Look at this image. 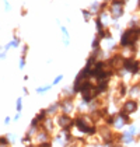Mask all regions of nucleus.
I'll return each mask as SVG.
<instances>
[{"label":"nucleus","mask_w":140,"mask_h":147,"mask_svg":"<svg viewBox=\"0 0 140 147\" xmlns=\"http://www.w3.org/2000/svg\"><path fill=\"white\" fill-rule=\"evenodd\" d=\"M55 123L59 129H73L74 127V119L70 115L60 112L55 116Z\"/></svg>","instance_id":"423d86ee"},{"label":"nucleus","mask_w":140,"mask_h":147,"mask_svg":"<svg viewBox=\"0 0 140 147\" xmlns=\"http://www.w3.org/2000/svg\"><path fill=\"white\" fill-rule=\"evenodd\" d=\"M55 119H53V116H48L46 119L42 122V125H41V129H45V130H48L49 133H52L53 130H55Z\"/></svg>","instance_id":"4468645a"},{"label":"nucleus","mask_w":140,"mask_h":147,"mask_svg":"<svg viewBox=\"0 0 140 147\" xmlns=\"http://www.w3.org/2000/svg\"><path fill=\"white\" fill-rule=\"evenodd\" d=\"M7 53H9V52H7L4 48H1V49H0V60H4V59L7 57Z\"/></svg>","instance_id":"c9c22d12"},{"label":"nucleus","mask_w":140,"mask_h":147,"mask_svg":"<svg viewBox=\"0 0 140 147\" xmlns=\"http://www.w3.org/2000/svg\"><path fill=\"white\" fill-rule=\"evenodd\" d=\"M4 1V10L6 11H11V4L9 3V0H3Z\"/></svg>","instance_id":"4c0bfd02"},{"label":"nucleus","mask_w":140,"mask_h":147,"mask_svg":"<svg viewBox=\"0 0 140 147\" xmlns=\"http://www.w3.org/2000/svg\"><path fill=\"white\" fill-rule=\"evenodd\" d=\"M119 115H120V116H122V119H123V121H125V123L126 125H132L133 123V122H132V115H128V113H125L123 112V111H122V109H119Z\"/></svg>","instance_id":"cd10ccee"},{"label":"nucleus","mask_w":140,"mask_h":147,"mask_svg":"<svg viewBox=\"0 0 140 147\" xmlns=\"http://www.w3.org/2000/svg\"><path fill=\"white\" fill-rule=\"evenodd\" d=\"M63 79H65L63 74H58V76L53 79V81H52V86H58V84H60V83L63 81Z\"/></svg>","instance_id":"7c9ffc66"},{"label":"nucleus","mask_w":140,"mask_h":147,"mask_svg":"<svg viewBox=\"0 0 140 147\" xmlns=\"http://www.w3.org/2000/svg\"><path fill=\"white\" fill-rule=\"evenodd\" d=\"M21 46V38L18 36V34H17V31H14L13 32V38H11V41H9L6 45L3 46L7 52L10 51V49H17V48H20Z\"/></svg>","instance_id":"9d476101"},{"label":"nucleus","mask_w":140,"mask_h":147,"mask_svg":"<svg viewBox=\"0 0 140 147\" xmlns=\"http://www.w3.org/2000/svg\"><path fill=\"white\" fill-rule=\"evenodd\" d=\"M125 126H126L125 121L122 119V116H120L119 113H116V116H115V121H114V125H112V129H114V130H122Z\"/></svg>","instance_id":"a211bd4d"},{"label":"nucleus","mask_w":140,"mask_h":147,"mask_svg":"<svg viewBox=\"0 0 140 147\" xmlns=\"http://www.w3.org/2000/svg\"><path fill=\"white\" fill-rule=\"evenodd\" d=\"M23 94H24V95H28V94H30V90H28L25 86L23 87Z\"/></svg>","instance_id":"a19ab883"},{"label":"nucleus","mask_w":140,"mask_h":147,"mask_svg":"<svg viewBox=\"0 0 140 147\" xmlns=\"http://www.w3.org/2000/svg\"><path fill=\"white\" fill-rule=\"evenodd\" d=\"M101 44H102V41L100 39V36H98V35H95V36L93 38V41H91V51H95V49L102 48Z\"/></svg>","instance_id":"393cba45"},{"label":"nucleus","mask_w":140,"mask_h":147,"mask_svg":"<svg viewBox=\"0 0 140 147\" xmlns=\"http://www.w3.org/2000/svg\"><path fill=\"white\" fill-rule=\"evenodd\" d=\"M137 9L140 10V0H137Z\"/></svg>","instance_id":"c03bdc74"},{"label":"nucleus","mask_w":140,"mask_h":147,"mask_svg":"<svg viewBox=\"0 0 140 147\" xmlns=\"http://www.w3.org/2000/svg\"><path fill=\"white\" fill-rule=\"evenodd\" d=\"M50 137H52V133H49V132L45 130V129H39L38 133H36L34 137V142L36 144L44 143V142H50Z\"/></svg>","instance_id":"9b49d317"},{"label":"nucleus","mask_w":140,"mask_h":147,"mask_svg":"<svg viewBox=\"0 0 140 147\" xmlns=\"http://www.w3.org/2000/svg\"><path fill=\"white\" fill-rule=\"evenodd\" d=\"M60 32H62V36H63V44L65 45H70V34L67 31L66 27H60Z\"/></svg>","instance_id":"412c9836"},{"label":"nucleus","mask_w":140,"mask_h":147,"mask_svg":"<svg viewBox=\"0 0 140 147\" xmlns=\"http://www.w3.org/2000/svg\"><path fill=\"white\" fill-rule=\"evenodd\" d=\"M123 70L128 71L130 76H139L140 74V59H136V56L125 57Z\"/></svg>","instance_id":"39448f33"},{"label":"nucleus","mask_w":140,"mask_h":147,"mask_svg":"<svg viewBox=\"0 0 140 147\" xmlns=\"http://www.w3.org/2000/svg\"><path fill=\"white\" fill-rule=\"evenodd\" d=\"M46 112L49 116H56V115L60 112V101L52 102V104L46 108Z\"/></svg>","instance_id":"dca6fc26"},{"label":"nucleus","mask_w":140,"mask_h":147,"mask_svg":"<svg viewBox=\"0 0 140 147\" xmlns=\"http://www.w3.org/2000/svg\"><path fill=\"white\" fill-rule=\"evenodd\" d=\"M94 21H95V31H97V34H100L101 31H104L105 28H106V25L102 23V20H101L98 16L95 17V20H94Z\"/></svg>","instance_id":"aec40b11"},{"label":"nucleus","mask_w":140,"mask_h":147,"mask_svg":"<svg viewBox=\"0 0 140 147\" xmlns=\"http://www.w3.org/2000/svg\"><path fill=\"white\" fill-rule=\"evenodd\" d=\"M73 119H74V129L79 130V133L90 137L98 135V125H94L91 122L90 113H77Z\"/></svg>","instance_id":"f257e3e1"},{"label":"nucleus","mask_w":140,"mask_h":147,"mask_svg":"<svg viewBox=\"0 0 140 147\" xmlns=\"http://www.w3.org/2000/svg\"><path fill=\"white\" fill-rule=\"evenodd\" d=\"M21 14H23V16H25V14H27V10H25V9H23V10H21Z\"/></svg>","instance_id":"37998d69"},{"label":"nucleus","mask_w":140,"mask_h":147,"mask_svg":"<svg viewBox=\"0 0 140 147\" xmlns=\"http://www.w3.org/2000/svg\"><path fill=\"white\" fill-rule=\"evenodd\" d=\"M125 1L123 0H111L109 6H108V13L111 16V21L115 23L119 18L123 17L125 14Z\"/></svg>","instance_id":"20e7f679"},{"label":"nucleus","mask_w":140,"mask_h":147,"mask_svg":"<svg viewBox=\"0 0 140 147\" xmlns=\"http://www.w3.org/2000/svg\"><path fill=\"white\" fill-rule=\"evenodd\" d=\"M129 97L132 98L140 97V83H133L132 86H129Z\"/></svg>","instance_id":"f3484780"},{"label":"nucleus","mask_w":140,"mask_h":147,"mask_svg":"<svg viewBox=\"0 0 140 147\" xmlns=\"http://www.w3.org/2000/svg\"><path fill=\"white\" fill-rule=\"evenodd\" d=\"M0 147H10V146H0Z\"/></svg>","instance_id":"49530a36"},{"label":"nucleus","mask_w":140,"mask_h":147,"mask_svg":"<svg viewBox=\"0 0 140 147\" xmlns=\"http://www.w3.org/2000/svg\"><path fill=\"white\" fill-rule=\"evenodd\" d=\"M133 142H136V137L132 135L129 130H123L122 133H120V143L123 144V146H128V144H132Z\"/></svg>","instance_id":"f8f14e48"},{"label":"nucleus","mask_w":140,"mask_h":147,"mask_svg":"<svg viewBox=\"0 0 140 147\" xmlns=\"http://www.w3.org/2000/svg\"><path fill=\"white\" fill-rule=\"evenodd\" d=\"M7 139H9V142H10V144H14L15 142H17V136L15 133H7Z\"/></svg>","instance_id":"f704fd0d"},{"label":"nucleus","mask_w":140,"mask_h":147,"mask_svg":"<svg viewBox=\"0 0 140 147\" xmlns=\"http://www.w3.org/2000/svg\"><path fill=\"white\" fill-rule=\"evenodd\" d=\"M100 36V39L105 42V41H109V39H112V32H111V30L109 28H105L104 31H101L100 34H97Z\"/></svg>","instance_id":"6ab92c4d"},{"label":"nucleus","mask_w":140,"mask_h":147,"mask_svg":"<svg viewBox=\"0 0 140 147\" xmlns=\"http://www.w3.org/2000/svg\"><path fill=\"white\" fill-rule=\"evenodd\" d=\"M139 55H140V51H139Z\"/></svg>","instance_id":"09e8293b"},{"label":"nucleus","mask_w":140,"mask_h":147,"mask_svg":"<svg viewBox=\"0 0 140 147\" xmlns=\"http://www.w3.org/2000/svg\"><path fill=\"white\" fill-rule=\"evenodd\" d=\"M11 121H13L11 116H6V118H4V125H6V126H7V125H10L11 123Z\"/></svg>","instance_id":"ea45409f"},{"label":"nucleus","mask_w":140,"mask_h":147,"mask_svg":"<svg viewBox=\"0 0 140 147\" xmlns=\"http://www.w3.org/2000/svg\"><path fill=\"white\" fill-rule=\"evenodd\" d=\"M25 65H27V57L20 56V60H18V69H20V70H23V69L25 67Z\"/></svg>","instance_id":"473e14b6"},{"label":"nucleus","mask_w":140,"mask_h":147,"mask_svg":"<svg viewBox=\"0 0 140 147\" xmlns=\"http://www.w3.org/2000/svg\"><path fill=\"white\" fill-rule=\"evenodd\" d=\"M52 84H46V86H39V87H36L35 88V92L36 94H39V95H42V94H46L48 91H50L52 90Z\"/></svg>","instance_id":"4be33fe9"},{"label":"nucleus","mask_w":140,"mask_h":147,"mask_svg":"<svg viewBox=\"0 0 140 147\" xmlns=\"http://www.w3.org/2000/svg\"><path fill=\"white\" fill-rule=\"evenodd\" d=\"M80 95H81V101L87 102V104L100 98V92L97 90V86H95L94 80H88L83 84L81 88H80Z\"/></svg>","instance_id":"7ed1b4c3"},{"label":"nucleus","mask_w":140,"mask_h":147,"mask_svg":"<svg viewBox=\"0 0 140 147\" xmlns=\"http://www.w3.org/2000/svg\"><path fill=\"white\" fill-rule=\"evenodd\" d=\"M109 84H111V80H101V81H97L95 86H97V90L100 92V95L105 94L106 91L109 90Z\"/></svg>","instance_id":"2eb2a0df"},{"label":"nucleus","mask_w":140,"mask_h":147,"mask_svg":"<svg viewBox=\"0 0 140 147\" xmlns=\"http://www.w3.org/2000/svg\"><path fill=\"white\" fill-rule=\"evenodd\" d=\"M28 52H30V46H28V44H23V46H21V56L27 57Z\"/></svg>","instance_id":"72a5a7b5"},{"label":"nucleus","mask_w":140,"mask_h":147,"mask_svg":"<svg viewBox=\"0 0 140 147\" xmlns=\"http://www.w3.org/2000/svg\"><path fill=\"white\" fill-rule=\"evenodd\" d=\"M15 111L17 112H23V97H18L15 100Z\"/></svg>","instance_id":"c756f323"},{"label":"nucleus","mask_w":140,"mask_h":147,"mask_svg":"<svg viewBox=\"0 0 140 147\" xmlns=\"http://www.w3.org/2000/svg\"><path fill=\"white\" fill-rule=\"evenodd\" d=\"M139 42H140V25H136V27H128L126 30H123V32H120L118 45H119L120 49H126V48L137 46Z\"/></svg>","instance_id":"f03ea898"},{"label":"nucleus","mask_w":140,"mask_h":147,"mask_svg":"<svg viewBox=\"0 0 140 147\" xmlns=\"http://www.w3.org/2000/svg\"><path fill=\"white\" fill-rule=\"evenodd\" d=\"M36 147H53V144H52V142H44V143L36 144Z\"/></svg>","instance_id":"e433bc0d"},{"label":"nucleus","mask_w":140,"mask_h":147,"mask_svg":"<svg viewBox=\"0 0 140 147\" xmlns=\"http://www.w3.org/2000/svg\"><path fill=\"white\" fill-rule=\"evenodd\" d=\"M126 95H129V86L125 81H120L116 86V97L118 98H123Z\"/></svg>","instance_id":"ddd939ff"},{"label":"nucleus","mask_w":140,"mask_h":147,"mask_svg":"<svg viewBox=\"0 0 140 147\" xmlns=\"http://www.w3.org/2000/svg\"><path fill=\"white\" fill-rule=\"evenodd\" d=\"M106 62H108V65L112 67V70L116 73V71H119V70H122V69H123L125 56H123L120 52H114L111 56L106 59Z\"/></svg>","instance_id":"0eeeda50"},{"label":"nucleus","mask_w":140,"mask_h":147,"mask_svg":"<svg viewBox=\"0 0 140 147\" xmlns=\"http://www.w3.org/2000/svg\"><path fill=\"white\" fill-rule=\"evenodd\" d=\"M1 48H3V46H1V44H0V49H1Z\"/></svg>","instance_id":"de8ad7c7"},{"label":"nucleus","mask_w":140,"mask_h":147,"mask_svg":"<svg viewBox=\"0 0 140 147\" xmlns=\"http://www.w3.org/2000/svg\"><path fill=\"white\" fill-rule=\"evenodd\" d=\"M21 119V112H15V115L13 116V122H18Z\"/></svg>","instance_id":"58836bf2"},{"label":"nucleus","mask_w":140,"mask_h":147,"mask_svg":"<svg viewBox=\"0 0 140 147\" xmlns=\"http://www.w3.org/2000/svg\"><path fill=\"white\" fill-rule=\"evenodd\" d=\"M129 132H130V133H132V135L135 136V137H137V135H139V127H137V125H129V129H128Z\"/></svg>","instance_id":"c85d7f7f"},{"label":"nucleus","mask_w":140,"mask_h":147,"mask_svg":"<svg viewBox=\"0 0 140 147\" xmlns=\"http://www.w3.org/2000/svg\"><path fill=\"white\" fill-rule=\"evenodd\" d=\"M81 14H83V18H84V21H85V23H90V21L93 20V17H94L93 13L90 11L88 9H83Z\"/></svg>","instance_id":"a878e982"},{"label":"nucleus","mask_w":140,"mask_h":147,"mask_svg":"<svg viewBox=\"0 0 140 147\" xmlns=\"http://www.w3.org/2000/svg\"><path fill=\"white\" fill-rule=\"evenodd\" d=\"M60 112L66 113V115H71L76 109V105H74V98H60Z\"/></svg>","instance_id":"1a4fd4ad"},{"label":"nucleus","mask_w":140,"mask_h":147,"mask_svg":"<svg viewBox=\"0 0 140 147\" xmlns=\"http://www.w3.org/2000/svg\"><path fill=\"white\" fill-rule=\"evenodd\" d=\"M100 7H101V3L100 1H93L91 4H90V11L93 13V16H98L100 14Z\"/></svg>","instance_id":"5701e85b"},{"label":"nucleus","mask_w":140,"mask_h":147,"mask_svg":"<svg viewBox=\"0 0 140 147\" xmlns=\"http://www.w3.org/2000/svg\"><path fill=\"white\" fill-rule=\"evenodd\" d=\"M120 109L128 115H133L139 111V101L136 98H129V100H125L120 105Z\"/></svg>","instance_id":"6e6552de"},{"label":"nucleus","mask_w":140,"mask_h":147,"mask_svg":"<svg viewBox=\"0 0 140 147\" xmlns=\"http://www.w3.org/2000/svg\"><path fill=\"white\" fill-rule=\"evenodd\" d=\"M115 116H116V113H109V115H106V116H105V119H104V123L112 127L114 121H115Z\"/></svg>","instance_id":"bb28decb"},{"label":"nucleus","mask_w":140,"mask_h":147,"mask_svg":"<svg viewBox=\"0 0 140 147\" xmlns=\"http://www.w3.org/2000/svg\"><path fill=\"white\" fill-rule=\"evenodd\" d=\"M63 97H66V98H74L76 94H74V91H73V87L63 88V91H62V98H63Z\"/></svg>","instance_id":"b1692460"},{"label":"nucleus","mask_w":140,"mask_h":147,"mask_svg":"<svg viewBox=\"0 0 140 147\" xmlns=\"http://www.w3.org/2000/svg\"><path fill=\"white\" fill-rule=\"evenodd\" d=\"M25 147H36V144H34V143H30V144H25Z\"/></svg>","instance_id":"79ce46f5"},{"label":"nucleus","mask_w":140,"mask_h":147,"mask_svg":"<svg viewBox=\"0 0 140 147\" xmlns=\"http://www.w3.org/2000/svg\"><path fill=\"white\" fill-rule=\"evenodd\" d=\"M123 1H125V3H128V1H129V0H123Z\"/></svg>","instance_id":"a18cd8bd"},{"label":"nucleus","mask_w":140,"mask_h":147,"mask_svg":"<svg viewBox=\"0 0 140 147\" xmlns=\"http://www.w3.org/2000/svg\"><path fill=\"white\" fill-rule=\"evenodd\" d=\"M0 146H11L6 135H4V136H0Z\"/></svg>","instance_id":"2f4dec72"}]
</instances>
